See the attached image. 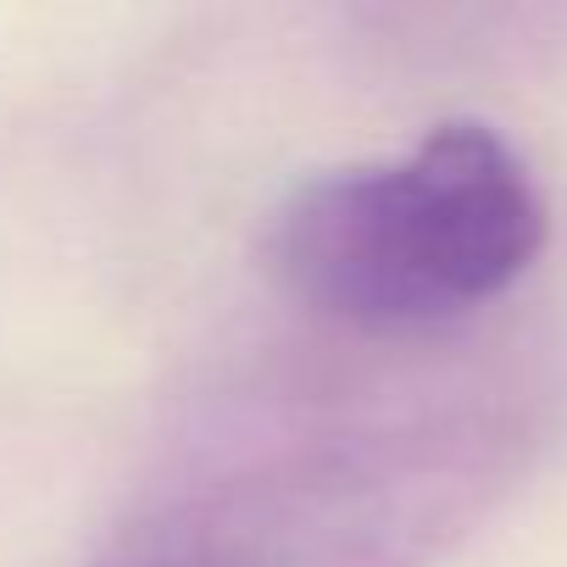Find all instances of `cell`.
<instances>
[{"instance_id":"1","label":"cell","mask_w":567,"mask_h":567,"mask_svg":"<svg viewBox=\"0 0 567 567\" xmlns=\"http://www.w3.org/2000/svg\"><path fill=\"white\" fill-rule=\"evenodd\" d=\"M539 423L506 362L261 395L140 489L101 567H434L523 478Z\"/></svg>"},{"instance_id":"2","label":"cell","mask_w":567,"mask_h":567,"mask_svg":"<svg viewBox=\"0 0 567 567\" xmlns=\"http://www.w3.org/2000/svg\"><path fill=\"white\" fill-rule=\"evenodd\" d=\"M545 223L528 162L484 123H445L395 162L296 184L267 261L323 329L362 346H434L534 267Z\"/></svg>"},{"instance_id":"3","label":"cell","mask_w":567,"mask_h":567,"mask_svg":"<svg viewBox=\"0 0 567 567\" xmlns=\"http://www.w3.org/2000/svg\"><path fill=\"white\" fill-rule=\"evenodd\" d=\"M395 51L434 68L567 62V0H362Z\"/></svg>"}]
</instances>
